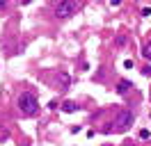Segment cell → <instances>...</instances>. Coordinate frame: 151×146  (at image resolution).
<instances>
[{
  "label": "cell",
  "instance_id": "1",
  "mask_svg": "<svg viewBox=\"0 0 151 146\" xmlns=\"http://www.w3.org/2000/svg\"><path fill=\"white\" fill-rule=\"evenodd\" d=\"M133 121H135V112H133V110H128V107H119V112H117L114 121H112V123H108V126L103 128V132H110V130L126 132V130L133 126Z\"/></svg>",
  "mask_w": 151,
  "mask_h": 146
},
{
  "label": "cell",
  "instance_id": "2",
  "mask_svg": "<svg viewBox=\"0 0 151 146\" xmlns=\"http://www.w3.org/2000/svg\"><path fill=\"white\" fill-rule=\"evenodd\" d=\"M16 107L23 117H35L39 112V100L32 91H21L19 98H16Z\"/></svg>",
  "mask_w": 151,
  "mask_h": 146
},
{
  "label": "cell",
  "instance_id": "3",
  "mask_svg": "<svg viewBox=\"0 0 151 146\" xmlns=\"http://www.w3.org/2000/svg\"><path fill=\"white\" fill-rule=\"evenodd\" d=\"M76 11H78V2L76 0H60L55 5V18H60V21H69Z\"/></svg>",
  "mask_w": 151,
  "mask_h": 146
},
{
  "label": "cell",
  "instance_id": "4",
  "mask_svg": "<svg viewBox=\"0 0 151 146\" xmlns=\"http://www.w3.org/2000/svg\"><path fill=\"white\" fill-rule=\"evenodd\" d=\"M69 84H71L69 73H57V78H55V87H57V91H66V89H69Z\"/></svg>",
  "mask_w": 151,
  "mask_h": 146
},
{
  "label": "cell",
  "instance_id": "5",
  "mask_svg": "<svg viewBox=\"0 0 151 146\" xmlns=\"http://www.w3.org/2000/svg\"><path fill=\"white\" fill-rule=\"evenodd\" d=\"M131 89H133V82H131V80H126V78H124V80H119V82H117V87H114V91H117L119 96L128 94Z\"/></svg>",
  "mask_w": 151,
  "mask_h": 146
},
{
  "label": "cell",
  "instance_id": "6",
  "mask_svg": "<svg viewBox=\"0 0 151 146\" xmlns=\"http://www.w3.org/2000/svg\"><path fill=\"white\" fill-rule=\"evenodd\" d=\"M76 110H80L76 100H64V103H62V112H64V114H71V112H76Z\"/></svg>",
  "mask_w": 151,
  "mask_h": 146
},
{
  "label": "cell",
  "instance_id": "7",
  "mask_svg": "<svg viewBox=\"0 0 151 146\" xmlns=\"http://www.w3.org/2000/svg\"><path fill=\"white\" fill-rule=\"evenodd\" d=\"M142 57H144V59H149V62H151V39L147 41V44H144V48H142Z\"/></svg>",
  "mask_w": 151,
  "mask_h": 146
},
{
  "label": "cell",
  "instance_id": "8",
  "mask_svg": "<svg viewBox=\"0 0 151 146\" xmlns=\"http://www.w3.org/2000/svg\"><path fill=\"white\" fill-rule=\"evenodd\" d=\"M124 44H126V36H124V34H119L117 39H114V46H119V48H122Z\"/></svg>",
  "mask_w": 151,
  "mask_h": 146
},
{
  "label": "cell",
  "instance_id": "9",
  "mask_svg": "<svg viewBox=\"0 0 151 146\" xmlns=\"http://www.w3.org/2000/svg\"><path fill=\"white\" fill-rule=\"evenodd\" d=\"M9 9V0H0V11H7Z\"/></svg>",
  "mask_w": 151,
  "mask_h": 146
},
{
  "label": "cell",
  "instance_id": "10",
  "mask_svg": "<svg viewBox=\"0 0 151 146\" xmlns=\"http://www.w3.org/2000/svg\"><path fill=\"white\" fill-rule=\"evenodd\" d=\"M149 137H151L149 130H140V139H149Z\"/></svg>",
  "mask_w": 151,
  "mask_h": 146
},
{
  "label": "cell",
  "instance_id": "11",
  "mask_svg": "<svg viewBox=\"0 0 151 146\" xmlns=\"http://www.w3.org/2000/svg\"><path fill=\"white\" fill-rule=\"evenodd\" d=\"M142 73H144L147 78H151V66H144V69H142Z\"/></svg>",
  "mask_w": 151,
  "mask_h": 146
},
{
  "label": "cell",
  "instance_id": "12",
  "mask_svg": "<svg viewBox=\"0 0 151 146\" xmlns=\"http://www.w3.org/2000/svg\"><path fill=\"white\" fill-rule=\"evenodd\" d=\"M142 16H151V7H144V9H142Z\"/></svg>",
  "mask_w": 151,
  "mask_h": 146
},
{
  "label": "cell",
  "instance_id": "13",
  "mask_svg": "<svg viewBox=\"0 0 151 146\" xmlns=\"http://www.w3.org/2000/svg\"><path fill=\"white\" fill-rule=\"evenodd\" d=\"M124 69H133V59H126V62H124Z\"/></svg>",
  "mask_w": 151,
  "mask_h": 146
},
{
  "label": "cell",
  "instance_id": "14",
  "mask_svg": "<svg viewBox=\"0 0 151 146\" xmlns=\"http://www.w3.org/2000/svg\"><path fill=\"white\" fill-rule=\"evenodd\" d=\"M110 5H112V7H119V5H122V0H110Z\"/></svg>",
  "mask_w": 151,
  "mask_h": 146
},
{
  "label": "cell",
  "instance_id": "15",
  "mask_svg": "<svg viewBox=\"0 0 151 146\" xmlns=\"http://www.w3.org/2000/svg\"><path fill=\"white\" fill-rule=\"evenodd\" d=\"M21 5H30V2H32V0H19Z\"/></svg>",
  "mask_w": 151,
  "mask_h": 146
},
{
  "label": "cell",
  "instance_id": "16",
  "mask_svg": "<svg viewBox=\"0 0 151 146\" xmlns=\"http://www.w3.org/2000/svg\"><path fill=\"white\" fill-rule=\"evenodd\" d=\"M149 98H151V89H149Z\"/></svg>",
  "mask_w": 151,
  "mask_h": 146
},
{
  "label": "cell",
  "instance_id": "17",
  "mask_svg": "<svg viewBox=\"0 0 151 146\" xmlns=\"http://www.w3.org/2000/svg\"><path fill=\"white\" fill-rule=\"evenodd\" d=\"M105 146H112V144H105Z\"/></svg>",
  "mask_w": 151,
  "mask_h": 146
}]
</instances>
